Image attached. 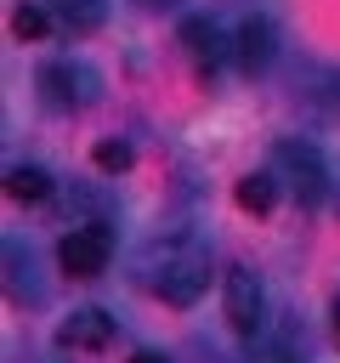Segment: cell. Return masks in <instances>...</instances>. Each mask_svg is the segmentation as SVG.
<instances>
[{
  "mask_svg": "<svg viewBox=\"0 0 340 363\" xmlns=\"http://www.w3.org/2000/svg\"><path fill=\"white\" fill-rule=\"evenodd\" d=\"M221 312H227L232 335H255L266 323V289H261V278L249 267H227V278H221Z\"/></svg>",
  "mask_w": 340,
  "mask_h": 363,
  "instance_id": "obj_3",
  "label": "cell"
},
{
  "mask_svg": "<svg viewBox=\"0 0 340 363\" xmlns=\"http://www.w3.org/2000/svg\"><path fill=\"white\" fill-rule=\"evenodd\" d=\"M272 159H278V170H283V182L295 187V199H300L306 210L329 199V164H323V153H317L312 142H300V136H283Z\"/></svg>",
  "mask_w": 340,
  "mask_h": 363,
  "instance_id": "obj_2",
  "label": "cell"
},
{
  "mask_svg": "<svg viewBox=\"0 0 340 363\" xmlns=\"http://www.w3.org/2000/svg\"><path fill=\"white\" fill-rule=\"evenodd\" d=\"M181 45H187V57L210 74V68L221 62V28H215V17H204V11L181 17Z\"/></svg>",
  "mask_w": 340,
  "mask_h": 363,
  "instance_id": "obj_8",
  "label": "cell"
},
{
  "mask_svg": "<svg viewBox=\"0 0 340 363\" xmlns=\"http://www.w3.org/2000/svg\"><path fill=\"white\" fill-rule=\"evenodd\" d=\"M204 284H210V255H204V244H193V238L164 244V255H159V267H153V289H159V301H170V306H193V301L204 295Z\"/></svg>",
  "mask_w": 340,
  "mask_h": 363,
  "instance_id": "obj_1",
  "label": "cell"
},
{
  "mask_svg": "<svg viewBox=\"0 0 340 363\" xmlns=\"http://www.w3.org/2000/svg\"><path fill=\"white\" fill-rule=\"evenodd\" d=\"M272 57H278V28H272V17H244L238 34H232V62H238L244 74H266Z\"/></svg>",
  "mask_w": 340,
  "mask_h": 363,
  "instance_id": "obj_6",
  "label": "cell"
},
{
  "mask_svg": "<svg viewBox=\"0 0 340 363\" xmlns=\"http://www.w3.org/2000/svg\"><path fill=\"white\" fill-rule=\"evenodd\" d=\"M238 204H244L249 216H266V210L278 204V176H266V170H249V176L238 182Z\"/></svg>",
  "mask_w": 340,
  "mask_h": 363,
  "instance_id": "obj_12",
  "label": "cell"
},
{
  "mask_svg": "<svg viewBox=\"0 0 340 363\" xmlns=\"http://www.w3.org/2000/svg\"><path fill=\"white\" fill-rule=\"evenodd\" d=\"M51 6V17L62 23V28H74V34H96L102 23H108V0H45Z\"/></svg>",
  "mask_w": 340,
  "mask_h": 363,
  "instance_id": "obj_9",
  "label": "cell"
},
{
  "mask_svg": "<svg viewBox=\"0 0 340 363\" xmlns=\"http://www.w3.org/2000/svg\"><path fill=\"white\" fill-rule=\"evenodd\" d=\"M6 193L23 199V204H45V199H51V176H45L40 164H11V170H6Z\"/></svg>",
  "mask_w": 340,
  "mask_h": 363,
  "instance_id": "obj_10",
  "label": "cell"
},
{
  "mask_svg": "<svg viewBox=\"0 0 340 363\" xmlns=\"http://www.w3.org/2000/svg\"><path fill=\"white\" fill-rule=\"evenodd\" d=\"M91 159H96V170H108V176H125V170H130V142L108 136V142H96V147H91Z\"/></svg>",
  "mask_w": 340,
  "mask_h": 363,
  "instance_id": "obj_13",
  "label": "cell"
},
{
  "mask_svg": "<svg viewBox=\"0 0 340 363\" xmlns=\"http://www.w3.org/2000/svg\"><path fill=\"white\" fill-rule=\"evenodd\" d=\"M108 255H113V233H108L102 221H85V227L62 233V244H57V261H62V272H74V278H96V272L108 267Z\"/></svg>",
  "mask_w": 340,
  "mask_h": 363,
  "instance_id": "obj_4",
  "label": "cell"
},
{
  "mask_svg": "<svg viewBox=\"0 0 340 363\" xmlns=\"http://www.w3.org/2000/svg\"><path fill=\"white\" fill-rule=\"evenodd\" d=\"M136 6H147V11H164V6H176V0H136Z\"/></svg>",
  "mask_w": 340,
  "mask_h": 363,
  "instance_id": "obj_16",
  "label": "cell"
},
{
  "mask_svg": "<svg viewBox=\"0 0 340 363\" xmlns=\"http://www.w3.org/2000/svg\"><path fill=\"white\" fill-rule=\"evenodd\" d=\"M57 340L74 346V352H102V346L113 340V318H108L102 306H79V312L57 329Z\"/></svg>",
  "mask_w": 340,
  "mask_h": 363,
  "instance_id": "obj_7",
  "label": "cell"
},
{
  "mask_svg": "<svg viewBox=\"0 0 340 363\" xmlns=\"http://www.w3.org/2000/svg\"><path fill=\"white\" fill-rule=\"evenodd\" d=\"M11 28H17L23 40H40V34L51 28V6H17V11H11Z\"/></svg>",
  "mask_w": 340,
  "mask_h": 363,
  "instance_id": "obj_14",
  "label": "cell"
},
{
  "mask_svg": "<svg viewBox=\"0 0 340 363\" xmlns=\"http://www.w3.org/2000/svg\"><path fill=\"white\" fill-rule=\"evenodd\" d=\"M6 284H11V295L17 301H40V284H34V255L11 238L6 244Z\"/></svg>",
  "mask_w": 340,
  "mask_h": 363,
  "instance_id": "obj_11",
  "label": "cell"
},
{
  "mask_svg": "<svg viewBox=\"0 0 340 363\" xmlns=\"http://www.w3.org/2000/svg\"><path fill=\"white\" fill-rule=\"evenodd\" d=\"M334 335H340V295H334Z\"/></svg>",
  "mask_w": 340,
  "mask_h": 363,
  "instance_id": "obj_17",
  "label": "cell"
},
{
  "mask_svg": "<svg viewBox=\"0 0 340 363\" xmlns=\"http://www.w3.org/2000/svg\"><path fill=\"white\" fill-rule=\"evenodd\" d=\"M130 363H170L164 352H130Z\"/></svg>",
  "mask_w": 340,
  "mask_h": 363,
  "instance_id": "obj_15",
  "label": "cell"
},
{
  "mask_svg": "<svg viewBox=\"0 0 340 363\" xmlns=\"http://www.w3.org/2000/svg\"><path fill=\"white\" fill-rule=\"evenodd\" d=\"M96 85L102 79L85 62H45L40 68V91H45L51 108H85V102H96Z\"/></svg>",
  "mask_w": 340,
  "mask_h": 363,
  "instance_id": "obj_5",
  "label": "cell"
}]
</instances>
